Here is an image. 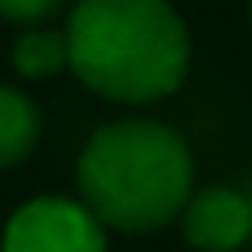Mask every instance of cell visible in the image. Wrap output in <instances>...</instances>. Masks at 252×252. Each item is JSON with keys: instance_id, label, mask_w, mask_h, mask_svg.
<instances>
[{"instance_id": "5", "label": "cell", "mask_w": 252, "mask_h": 252, "mask_svg": "<svg viewBox=\"0 0 252 252\" xmlns=\"http://www.w3.org/2000/svg\"><path fill=\"white\" fill-rule=\"evenodd\" d=\"M42 139V114L38 105L13 84H0V172L21 164Z\"/></svg>"}, {"instance_id": "8", "label": "cell", "mask_w": 252, "mask_h": 252, "mask_svg": "<svg viewBox=\"0 0 252 252\" xmlns=\"http://www.w3.org/2000/svg\"><path fill=\"white\" fill-rule=\"evenodd\" d=\"M248 21H252V0H248Z\"/></svg>"}, {"instance_id": "2", "label": "cell", "mask_w": 252, "mask_h": 252, "mask_svg": "<svg viewBox=\"0 0 252 252\" xmlns=\"http://www.w3.org/2000/svg\"><path fill=\"white\" fill-rule=\"evenodd\" d=\"M76 189L109 231H160L193 193V152L156 118H118L84 143Z\"/></svg>"}, {"instance_id": "4", "label": "cell", "mask_w": 252, "mask_h": 252, "mask_svg": "<svg viewBox=\"0 0 252 252\" xmlns=\"http://www.w3.org/2000/svg\"><path fill=\"white\" fill-rule=\"evenodd\" d=\"M181 235L198 252H240L252 240V202L231 185L189 193L181 206Z\"/></svg>"}, {"instance_id": "1", "label": "cell", "mask_w": 252, "mask_h": 252, "mask_svg": "<svg viewBox=\"0 0 252 252\" xmlns=\"http://www.w3.org/2000/svg\"><path fill=\"white\" fill-rule=\"evenodd\" d=\"M63 34L67 72L105 101L152 105L189 76V30L168 0H76Z\"/></svg>"}, {"instance_id": "3", "label": "cell", "mask_w": 252, "mask_h": 252, "mask_svg": "<svg viewBox=\"0 0 252 252\" xmlns=\"http://www.w3.org/2000/svg\"><path fill=\"white\" fill-rule=\"evenodd\" d=\"M0 252H109V227L80 198H30L9 215Z\"/></svg>"}, {"instance_id": "7", "label": "cell", "mask_w": 252, "mask_h": 252, "mask_svg": "<svg viewBox=\"0 0 252 252\" xmlns=\"http://www.w3.org/2000/svg\"><path fill=\"white\" fill-rule=\"evenodd\" d=\"M67 0H0V17L17 26H42L55 13H63Z\"/></svg>"}, {"instance_id": "6", "label": "cell", "mask_w": 252, "mask_h": 252, "mask_svg": "<svg viewBox=\"0 0 252 252\" xmlns=\"http://www.w3.org/2000/svg\"><path fill=\"white\" fill-rule=\"evenodd\" d=\"M13 67L26 80H51V76L67 72V34L46 30V26H30L13 42Z\"/></svg>"}]
</instances>
